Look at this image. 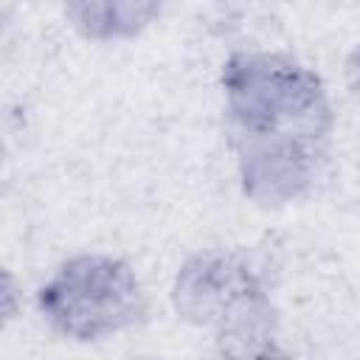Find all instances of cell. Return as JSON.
<instances>
[{
  "label": "cell",
  "instance_id": "277c9868",
  "mask_svg": "<svg viewBox=\"0 0 360 360\" xmlns=\"http://www.w3.org/2000/svg\"><path fill=\"white\" fill-rule=\"evenodd\" d=\"M158 11V0H68V14L90 37L138 31Z\"/></svg>",
  "mask_w": 360,
  "mask_h": 360
},
{
  "label": "cell",
  "instance_id": "6da1fadb",
  "mask_svg": "<svg viewBox=\"0 0 360 360\" xmlns=\"http://www.w3.org/2000/svg\"><path fill=\"white\" fill-rule=\"evenodd\" d=\"M228 110L250 146H309L326 135L329 107L315 73L273 53H236L225 65Z\"/></svg>",
  "mask_w": 360,
  "mask_h": 360
},
{
  "label": "cell",
  "instance_id": "7a4b0ae2",
  "mask_svg": "<svg viewBox=\"0 0 360 360\" xmlns=\"http://www.w3.org/2000/svg\"><path fill=\"white\" fill-rule=\"evenodd\" d=\"M48 321L79 340H93L129 326L141 315V287L132 270L107 256L68 262L39 292Z\"/></svg>",
  "mask_w": 360,
  "mask_h": 360
},
{
  "label": "cell",
  "instance_id": "5b68a950",
  "mask_svg": "<svg viewBox=\"0 0 360 360\" xmlns=\"http://www.w3.org/2000/svg\"><path fill=\"white\" fill-rule=\"evenodd\" d=\"M349 79H352L354 90L360 93V48H357V51H354V56L349 59Z\"/></svg>",
  "mask_w": 360,
  "mask_h": 360
},
{
  "label": "cell",
  "instance_id": "3957f363",
  "mask_svg": "<svg viewBox=\"0 0 360 360\" xmlns=\"http://www.w3.org/2000/svg\"><path fill=\"white\" fill-rule=\"evenodd\" d=\"M177 309L202 326H217L222 340H259L270 326V309L253 276L222 256L194 259L174 287Z\"/></svg>",
  "mask_w": 360,
  "mask_h": 360
}]
</instances>
